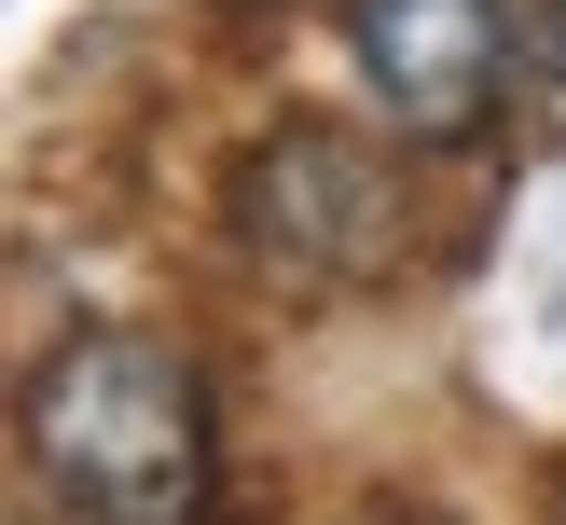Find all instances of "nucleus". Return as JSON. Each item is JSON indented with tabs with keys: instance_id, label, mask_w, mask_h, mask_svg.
<instances>
[{
	"instance_id": "obj_1",
	"label": "nucleus",
	"mask_w": 566,
	"mask_h": 525,
	"mask_svg": "<svg viewBox=\"0 0 566 525\" xmlns=\"http://www.w3.org/2000/svg\"><path fill=\"white\" fill-rule=\"evenodd\" d=\"M28 470L70 525H208L221 512V442L208 387L166 332H70L28 359Z\"/></svg>"
},
{
	"instance_id": "obj_2",
	"label": "nucleus",
	"mask_w": 566,
	"mask_h": 525,
	"mask_svg": "<svg viewBox=\"0 0 566 525\" xmlns=\"http://www.w3.org/2000/svg\"><path fill=\"white\" fill-rule=\"evenodd\" d=\"M235 235L263 249L276 276L346 291V276L387 263L401 193H387V166H359V138H332V125H276L263 153H249V180H235Z\"/></svg>"
},
{
	"instance_id": "obj_3",
	"label": "nucleus",
	"mask_w": 566,
	"mask_h": 525,
	"mask_svg": "<svg viewBox=\"0 0 566 525\" xmlns=\"http://www.w3.org/2000/svg\"><path fill=\"white\" fill-rule=\"evenodd\" d=\"M346 55L401 138L457 153L512 83V0H346Z\"/></svg>"
}]
</instances>
